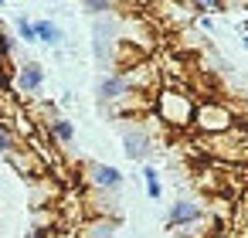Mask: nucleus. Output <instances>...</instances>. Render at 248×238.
Returning a JSON list of instances; mask_svg holds the SVG:
<instances>
[{
  "instance_id": "f257e3e1",
  "label": "nucleus",
  "mask_w": 248,
  "mask_h": 238,
  "mask_svg": "<svg viewBox=\"0 0 248 238\" xmlns=\"http://www.w3.org/2000/svg\"><path fill=\"white\" fill-rule=\"evenodd\" d=\"M153 119L163 126V129H190L194 123V109H197V99L187 85H160V92L153 95Z\"/></svg>"
},
{
  "instance_id": "f03ea898",
  "label": "nucleus",
  "mask_w": 248,
  "mask_h": 238,
  "mask_svg": "<svg viewBox=\"0 0 248 238\" xmlns=\"http://www.w3.org/2000/svg\"><path fill=\"white\" fill-rule=\"evenodd\" d=\"M238 126V112L231 102L224 99H197V109H194V123L190 129H197V136H221L228 129Z\"/></svg>"
},
{
  "instance_id": "7ed1b4c3",
  "label": "nucleus",
  "mask_w": 248,
  "mask_h": 238,
  "mask_svg": "<svg viewBox=\"0 0 248 238\" xmlns=\"http://www.w3.org/2000/svg\"><path fill=\"white\" fill-rule=\"evenodd\" d=\"M197 143L214 157V160H224V163H238L245 167L248 163V133L241 126L221 133V136H197Z\"/></svg>"
},
{
  "instance_id": "20e7f679",
  "label": "nucleus",
  "mask_w": 248,
  "mask_h": 238,
  "mask_svg": "<svg viewBox=\"0 0 248 238\" xmlns=\"http://www.w3.org/2000/svg\"><path fill=\"white\" fill-rule=\"evenodd\" d=\"M123 150L129 160H146L150 150H153V129H150V119H133L123 126Z\"/></svg>"
},
{
  "instance_id": "39448f33",
  "label": "nucleus",
  "mask_w": 248,
  "mask_h": 238,
  "mask_svg": "<svg viewBox=\"0 0 248 238\" xmlns=\"http://www.w3.org/2000/svg\"><path fill=\"white\" fill-rule=\"evenodd\" d=\"M85 184L89 190H99V194H116L123 187V170H116L112 163H85Z\"/></svg>"
},
{
  "instance_id": "423d86ee",
  "label": "nucleus",
  "mask_w": 248,
  "mask_h": 238,
  "mask_svg": "<svg viewBox=\"0 0 248 238\" xmlns=\"http://www.w3.org/2000/svg\"><path fill=\"white\" fill-rule=\"evenodd\" d=\"M204 214H207V204H201V201H194V197H180V201L170 204L167 224H170V228H190V224H197Z\"/></svg>"
},
{
  "instance_id": "0eeeda50",
  "label": "nucleus",
  "mask_w": 248,
  "mask_h": 238,
  "mask_svg": "<svg viewBox=\"0 0 248 238\" xmlns=\"http://www.w3.org/2000/svg\"><path fill=\"white\" fill-rule=\"evenodd\" d=\"M7 163H11V167H14L21 177H28V180L48 177V167H45V163H41V160H38V157H34V153L24 146V143H21L17 150H11V153H7Z\"/></svg>"
},
{
  "instance_id": "6e6552de",
  "label": "nucleus",
  "mask_w": 248,
  "mask_h": 238,
  "mask_svg": "<svg viewBox=\"0 0 248 238\" xmlns=\"http://www.w3.org/2000/svg\"><path fill=\"white\" fill-rule=\"evenodd\" d=\"M41 85H45V68L38 65V62H24L17 72H14V89L21 92V95H38L41 92Z\"/></svg>"
},
{
  "instance_id": "1a4fd4ad",
  "label": "nucleus",
  "mask_w": 248,
  "mask_h": 238,
  "mask_svg": "<svg viewBox=\"0 0 248 238\" xmlns=\"http://www.w3.org/2000/svg\"><path fill=\"white\" fill-rule=\"evenodd\" d=\"M95 95H99V102H102V109H109V106H116L119 99H126V95H133L129 89H126V79L119 75V72H109L102 82H99V89H95Z\"/></svg>"
},
{
  "instance_id": "9d476101",
  "label": "nucleus",
  "mask_w": 248,
  "mask_h": 238,
  "mask_svg": "<svg viewBox=\"0 0 248 238\" xmlns=\"http://www.w3.org/2000/svg\"><path fill=\"white\" fill-rule=\"evenodd\" d=\"M45 133H48V140H51L55 146H72V140H75V126H72V119H65V116L51 119V123L45 126Z\"/></svg>"
},
{
  "instance_id": "9b49d317",
  "label": "nucleus",
  "mask_w": 248,
  "mask_h": 238,
  "mask_svg": "<svg viewBox=\"0 0 248 238\" xmlns=\"http://www.w3.org/2000/svg\"><path fill=\"white\" fill-rule=\"evenodd\" d=\"M78 238H116V221H109V218H89L78 228Z\"/></svg>"
},
{
  "instance_id": "f8f14e48",
  "label": "nucleus",
  "mask_w": 248,
  "mask_h": 238,
  "mask_svg": "<svg viewBox=\"0 0 248 238\" xmlns=\"http://www.w3.org/2000/svg\"><path fill=\"white\" fill-rule=\"evenodd\" d=\"M34 34H38V41L48 45V48H58V45L65 41V34H62V28H58L55 21H34Z\"/></svg>"
},
{
  "instance_id": "ddd939ff",
  "label": "nucleus",
  "mask_w": 248,
  "mask_h": 238,
  "mask_svg": "<svg viewBox=\"0 0 248 238\" xmlns=\"http://www.w3.org/2000/svg\"><path fill=\"white\" fill-rule=\"evenodd\" d=\"M143 177H146V194H150L153 201H160L163 187H160V174H156V167H143Z\"/></svg>"
},
{
  "instance_id": "4468645a",
  "label": "nucleus",
  "mask_w": 248,
  "mask_h": 238,
  "mask_svg": "<svg viewBox=\"0 0 248 238\" xmlns=\"http://www.w3.org/2000/svg\"><path fill=\"white\" fill-rule=\"evenodd\" d=\"M14 24H17V38H21V41H28V45H31V41H38V34H34V21H31V17H24V14H21Z\"/></svg>"
},
{
  "instance_id": "2eb2a0df",
  "label": "nucleus",
  "mask_w": 248,
  "mask_h": 238,
  "mask_svg": "<svg viewBox=\"0 0 248 238\" xmlns=\"http://www.w3.org/2000/svg\"><path fill=\"white\" fill-rule=\"evenodd\" d=\"M82 11L85 14H109V11H116V4H112V0H85Z\"/></svg>"
},
{
  "instance_id": "dca6fc26",
  "label": "nucleus",
  "mask_w": 248,
  "mask_h": 238,
  "mask_svg": "<svg viewBox=\"0 0 248 238\" xmlns=\"http://www.w3.org/2000/svg\"><path fill=\"white\" fill-rule=\"evenodd\" d=\"M17 146H21V140H17L7 126H0V153L7 157V153H11V150H17Z\"/></svg>"
},
{
  "instance_id": "f3484780",
  "label": "nucleus",
  "mask_w": 248,
  "mask_h": 238,
  "mask_svg": "<svg viewBox=\"0 0 248 238\" xmlns=\"http://www.w3.org/2000/svg\"><path fill=\"white\" fill-rule=\"evenodd\" d=\"M214 238H234V231H228V228H224V231H217Z\"/></svg>"
},
{
  "instance_id": "a211bd4d",
  "label": "nucleus",
  "mask_w": 248,
  "mask_h": 238,
  "mask_svg": "<svg viewBox=\"0 0 248 238\" xmlns=\"http://www.w3.org/2000/svg\"><path fill=\"white\" fill-rule=\"evenodd\" d=\"M234 238H248V228H238V231H234Z\"/></svg>"
},
{
  "instance_id": "6ab92c4d",
  "label": "nucleus",
  "mask_w": 248,
  "mask_h": 238,
  "mask_svg": "<svg viewBox=\"0 0 248 238\" xmlns=\"http://www.w3.org/2000/svg\"><path fill=\"white\" fill-rule=\"evenodd\" d=\"M241 41H245V51H248V34H245V38H241Z\"/></svg>"
}]
</instances>
